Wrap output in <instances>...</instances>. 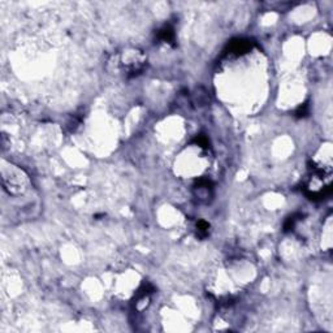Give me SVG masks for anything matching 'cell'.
Masks as SVG:
<instances>
[{"label":"cell","mask_w":333,"mask_h":333,"mask_svg":"<svg viewBox=\"0 0 333 333\" xmlns=\"http://www.w3.org/2000/svg\"><path fill=\"white\" fill-rule=\"evenodd\" d=\"M251 47H253V42L250 39H244V38H238L234 39V41L229 42L228 45L227 52L228 55H233V56H240L246 54L248 51H250Z\"/></svg>","instance_id":"cell-1"},{"label":"cell","mask_w":333,"mask_h":333,"mask_svg":"<svg viewBox=\"0 0 333 333\" xmlns=\"http://www.w3.org/2000/svg\"><path fill=\"white\" fill-rule=\"evenodd\" d=\"M212 190H213V184H212V181L208 179L198 180L197 185L194 186V193H196V197L202 200H208V197L212 196Z\"/></svg>","instance_id":"cell-2"},{"label":"cell","mask_w":333,"mask_h":333,"mask_svg":"<svg viewBox=\"0 0 333 333\" xmlns=\"http://www.w3.org/2000/svg\"><path fill=\"white\" fill-rule=\"evenodd\" d=\"M158 39L163 43H167V45L175 46L176 42V33L175 28L172 26L171 24H165L163 25L162 28L158 30Z\"/></svg>","instance_id":"cell-3"},{"label":"cell","mask_w":333,"mask_h":333,"mask_svg":"<svg viewBox=\"0 0 333 333\" xmlns=\"http://www.w3.org/2000/svg\"><path fill=\"white\" fill-rule=\"evenodd\" d=\"M196 230H197V236L200 238H206L208 237L209 234V224L204 220H200L196 225Z\"/></svg>","instance_id":"cell-4"},{"label":"cell","mask_w":333,"mask_h":333,"mask_svg":"<svg viewBox=\"0 0 333 333\" xmlns=\"http://www.w3.org/2000/svg\"><path fill=\"white\" fill-rule=\"evenodd\" d=\"M309 115V104L305 103L302 106H299L297 110H295V117H298V119H302V117H306Z\"/></svg>","instance_id":"cell-5"}]
</instances>
